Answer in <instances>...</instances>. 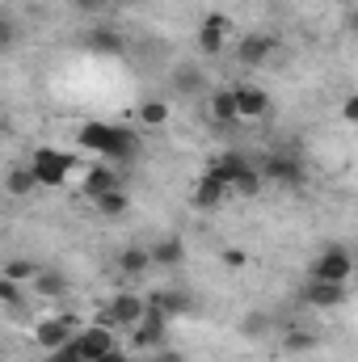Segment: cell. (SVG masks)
Listing matches in <instances>:
<instances>
[{"mask_svg": "<svg viewBox=\"0 0 358 362\" xmlns=\"http://www.w3.org/2000/svg\"><path fill=\"white\" fill-rule=\"evenodd\" d=\"M81 148H89V152H101V156H114V160H127V156H135V135L127 131V127H110V122H89V127H81Z\"/></svg>", "mask_w": 358, "mask_h": 362, "instance_id": "obj_1", "label": "cell"}, {"mask_svg": "<svg viewBox=\"0 0 358 362\" xmlns=\"http://www.w3.org/2000/svg\"><path fill=\"white\" fill-rule=\"evenodd\" d=\"M30 173L38 177V185H64L72 173V152H59V148H38L34 160H30Z\"/></svg>", "mask_w": 358, "mask_h": 362, "instance_id": "obj_2", "label": "cell"}, {"mask_svg": "<svg viewBox=\"0 0 358 362\" xmlns=\"http://www.w3.org/2000/svg\"><path fill=\"white\" fill-rule=\"evenodd\" d=\"M211 169H219L224 173V181L232 185V194H245V198H253L258 189H262V173H253L249 165H245V156H236V152H228V156H219Z\"/></svg>", "mask_w": 358, "mask_h": 362, "instance_id": "obj_3", "label": "cell"}, {"mask_svg": "<svg viewBox=\"0 0 358 362\" xmlns=\"http://www.w3.org/2000/svg\"><path fill=\"white\" fill-rule=\"evenodd\" d=\"M144 312H148V299H139V295L122 291V295H114V299L101 308V320H97V325H105V329H114V325L135 329V325L144 320Z\"/></svg>", "mask_w": 358, "mask_h": 362, "instance_id": "obj_4", "label": "cell"}, {"mask_svg": "<svg viewBox=\"0 0 358 362\" xmlns=\"http://www.w3.org/2000/svg\"><path fill=\"white\" fill-rule=\"evenodd\" d=\"M165 333H169V316L148 303L144 320L131 329V346H135V350H161V346H165Z\"/></svg>", "mask_w": 358, "mask_h": 362, "instance_id": "obj_5", "label": "cell"}, {"mask_svg": "<svg viewBox=\"0 0 358 362\" xmlns=\"http://www.w3.org/2000/svg\"><path fill=\"white\" fill-rule=\"evenodd\" d=\"M34 341H38V350H64V346H72L76 341V316H51V320H42L38 329H34Z\"/></svg>", "mask_w": 358, "mask_h": 362, "instance_id": "obj_6", "label": "cell"}, {"mask_svg": "<svg viewBox=\"0 0 358 362\" xmlns=\"http://www.w3.org/2000/svg\"><path fill=\"white\" fill-rule=\"evenodd\" d=\"M354 270V257H350V249H342V245H329L316 262H312V278H321V282H346Z\"/></svg>", "mask_w": 358, "mask_h": 362, "instance_id": "obj_7", "label": "cell"}, {"mask_svg": "<svg viewBox=\"0 0 358 362\" xmlns=\"http://www.w3.org/2000/svg\"><path fill=\"white\" fill-rule=\"evenodd\" d=\"M232 34H236V30H232V21H228L224 13H207L202 25H198V47H202V55H219Z\"/></svg>", "mask_w": 358, "mask_h": 362, "instance_id": "obj_8", "label": "cell"}, {"mask_svg": "<svg viewBox=\"0 0 358 362\" xmlns=\"http://www.w3.org/2000/svg\"><path fill=\"white\" fill-rule=\"evenodd\" d=\"M228 194H232V185L224 181V173H219V169H207L202 177L194 181V194H190V202H194V206H219Z\"/></svg>", "mask_w": 358, "mask_h": 362, "instance_id": "obj_9", "label": "cell"}, {"mask_svg": "<svg viewBox=\"0 0 358 362\" xmlns=\"http://www.w3.org/2000/svg\"><path fill=\"white\" fill-rule=\"evenodd\" d=\"M299 299L308 308H337V303H346V282H321V278H312V282H304Z\"/></svg>", "mask_w": 358, "mask_h": 362, "instance_id": "obj_10", "label": "cell"}, {"mask_svg": "<svg viewBox=\"0 0 358 362\" xmlns=\"http://www.w3.org/2000/svg\"><path fill=\"white\" fill-rule=\"evenodd\" d=\"M76 350H81L85 362H97V358H105L110 350H118V346H114V333L105 325H93L85 333H76Z\"/></svg>", "mask_w": 358, "mask_h": 362, "instance_id": "obj_11", "label": "cell"}, {"mask_svg": "<svg viewBox=\"0 0 358 362\" xmlns=\"http://www.w3.org/2000/svg\"><path fill=\"white\" fill-rule=\"evenodd\" d=\"M262 177L274 181V185H299V181H304V165H299L295 156H270L266 169H262Z\"/></svg>", "mask_w": 358, "mask_h": 362, "instance_id": "obj_12", "label": "cell"}, {"mask_svg": "<svg viewBox=\"0 0 358 362\" xmlns=\"http://www.w3.org/2000/svg\"><path fill=\"white\" fill-rule=\"evenodd\" d=\"M274 38L270 34H249V38H241V47H236V59L241 64H249V68H258V64H266L270 55H274Z\"/></svg>", "mask_w": 358, "mask_h": 362, "instance_id": "obj_13", "label": "cell"}, {"mask_svg": "<svg viewBox=\"0 0 358 362\" xmlns=\"http://www.w3.org/2000/svg\"><path fill=\"white\" fill-rule=\"evenodd\" d=\"M236 105H241V118H266L270 114V97L258 85H236Z\"/></svg>", "mask_w": 358, "mask_h": 362, "instance_id": "obj_14", "label": "cell"}, {"mask_svg": "<svg viewBox=\"0 0 358 362\" xmlns=\"http://www.w3.org/2000/svg\"><path fill=\"white\" fill-rule=\"evenodd\" d=\"M148 303L161 308L165 316H185V312H194V295H190V291H156Z\"/></svg>", "mask_w": 358, "mask_h": 362, "instance_id": "obj_15", "label": "cell"}, {"mask_svg": "<svg viewBox=\"0 0 358 362\" xmlns=\"http://www.w3.org/2000/svg\"><path fill=\"white\" fill-rule=\"evenodd\" d=\"M211 118H215V122H236V118H241L236 89H219L215 97H211Z\"/></svg>", "mask_w": 358, "mask_h": 362, "instance_id": "obj_16", "label": "cell"}, {"mask_svg": "<svg viewBox=\"0 0 358 362\" xmlns=\"http://www.w3.org/2000/svg\"><path fill=\"white\" fill-rule=\"evenodd\" d=\"M68 291V278L55 270H38V278H34V295H47V299H55V295H64Z\"/></svg>", "mask_w": 358, "mask_h": 362, "instance_id": "obj_17", "label": "cell"}, {"mask_svg": "<svg viewBox=\"0 0 358 362\" xmlns=\"http://www.w3.org/2000/svg\"><path fill=\"white\" fill-rule=\"evenodd\" d=\"M110 189H118L114 169H93L89 177H85V194H89V198H101V194H110Z\"/></svg>", "mask_w": 358, "mask_h": 362, "instance_id": "obj_18", "label": "cell"}, {"mask_svg": "<svg viewBox=\"0 0 358 362\" xmlns=\"http://www.w3.org/2000/svg\"><path fill=\"white\" fill-rule=\"evenodd\" d=\"M118 266H122V274H144L148 266H156V262H152V249H135V245H131V249L118 257Z\"/></svg>", "mask_w": 358, "mask_h": 362, "instance_id": "obj_19", "label": "cell"}, {"mask_svg": "<svg viewBox=\"0 0 358 362\" xmlns=\"http://www.w3.org/2000/svg\"><path fill=\"white\" fill-rule=\"evenodd\" d=\"M93 206H97V215H110V219H118V215L127 211V194H122V189H110V194L93 198Z\"/></svg>", "mask_w": 358, "mask_h": 362, "instance_id": "obj_20", "label": "cell"}, {"mask_svg": "<svg viewBox=\"0 0 358 362\" xmlns=\"http://www.w3.org/2000/svg\"><path fill=\"white\" fill-rule=\"evenodd\" d=\"M181 257H185L181 240H161V245H152V262H156V266H178Z\"/></svg>", "mask_w": 358, "mask_h": 362, "instance_id": "obj_21", "label": "cell"}, {"mask_svg": "<svg viewBox=\"0 0 358 362\" xmlns=\"http://www.w3.org/2000/svg\"><path fill=\"white\" fill-rule=\"evenodd\" d=\"M4 185H8V194H13V198H25V194L38 185V177H34V173H30V165H25V169H13Z\"/></svg>", "mask_w": 358, "mask_h": 362, "instance_id": "obj_22", "label": "cell"}, {"mask_svg": "<svg viewBox=\"0 0 358 362\" xmlns=\"http://www.w3.org/2000/svg\"><path fill=\"white\" fill-rule=\"evenodd\" d=\"M139 122L144 127H165L169 122V105L165 101H144L139 105Z\"/></svg>", "mask_w": 358, "mask_h": 362, "instance_id": "obj_23", "label": "cell"}, {"mask_svg": "<svg viewBox=\"0 0 358 362\" xmlns=\"http://www.w3.org/2000/svg\"><path fill=\"white\" fill-rule=\"evenodd\" d=\"M89 47L97 51V55H118V51H122L118 34H110V30H93V34H89Z\"/></svg>", "mask_w": 358, "mask_h": 362, "instance_id": "obj_24", "label": "cell"}, {"mask_svg": "<svg viewBox=\"0 0 358 362\" xmlns=\"http://www.w3.org/2000/svg\"><path fill=\"white\" fill-rule=\"evenodd\" d=\"M312 346H316V333H304V329H295V333L282 337V350H287V354H304V350H312Z\"/></svg>", "mask_w": 358, "mask_h": 362, "instance_id": "obj_25", "label": "cell"}, {"mask_svg": "<svg viewBox=\"0 0 358 362\" xmlns=\"http://www.w3.org/2000/svg\"><path fill=\"white\" fill-rule=\"evenodd\" d=\"M4 278H13V282L30 278V282H34V278H38V266H34V262H8V266H4Z\"/></svg>", "mask_w": 358, "mask_h": 362, "instance_id": "obj_26", "label": "cell"}, {"mask_svg": "<svg viewBox=\"0 0 358 362\" xmlns=\"http://www.w3.org/2000/svg\"><path fill=\"white\" fill-rule=\"evenodd\" d=\"M0 299H4V308H8V312H17L21 291H17V282H13V278H0Z\"/></svg>", "mask_w": 358, "mask_h": 362, "instance_id": "obj_27", "label": "cell"}, {"mask_svg": "<svg viewBox=\"0 0 358 362\" xmlns=\"http://www.w3.org/2000/svg\"><path fill=\"white\" fill-rule=\"evenodd\" d=\"M47 362H85V358H81V350H76V341H72V346H64V350H51Z\"/></svg>", "mask_w": 358, "mask_h": 362, "instance_id": "obj_28", "label": "cell"}, {"mask_svg": "<svg viewBox=\"0 0 358 362\" xmlns=\"http://www.w3.org/2000/svg\"><path fill=\"white\" fill-rule=\"evenodd\" d=\"M178 76H181V81H178L181 93H194V89H198V72H194V68H181Z\"/></svg>", "mask_w": 358, "mask_h": 362, "instance_id": "obj_29", "label": "cell"}, {"mask_svg": "<svg viewBox=\"0 0 358 362\" xmlns=\"http://www.w3.org/2000/svg\"><path fill=\"white\" fill-rule=\"evenodd\" d=\"M148 362H185V358H181L178 350H165V346H161V350H152V358Z\"/></svg>", "mask_w": 358, "mask_h": 362, "instance_id": "obj_30", "label": "cell"}, {"mask_svg": "<svg viewBox=\"0 0 358 362\" xmlns=\"http://www.w3.org/2000/svg\"><path fill=\"white\" fill-rule=\"evenodd\" d=\"M342 118H346V122H358V93H354V97H346V105H342Z\"/></svg>", "mask_w": 358, "mask_h": 362, "instance_id": "obj_31", "label": "cell"}, {"mask_svg": "<svg viewBox=\"0 0 358 362\" xmlns=\"http://www.w3.org/2000/svg\"><path fill=\"white\" fill-rule=\"evenodd\" d=\"M13 38H17V25L4 17V30H0V47H13Z\"/></svg>", "mask_w": 358, "mask_h": 362, "instance_id": "obj_32", "label": "cell"}, {"mask_svg": "<svg viewBox=\"0 0 358 362\" xmlns=\"http://www.w3.org/2000/svg\"><path fill=\"white\" fill-rule=\"evenodd\" d=\"M266 329V320H262V312H253L249 320H245V333H262Z\"/></svg>", "mask_w": 358, "mask_h": 362, "instance_id": "obj_33", "label": "cell"}, {"mask_svg": "<svg viewBox=\"0 0 358 362\" xmlns=\"http://www.w3.org/2000/svg\"><path fill=\"white\" fill-rule=\"evenodd\" d=\"M224 262H228V266H241V262H245V253H236V249H228V253H224Z\"/></svg>", "mask_w": 358, "mask_h": 362, "instance_id": "obj_34", "label": "cell"}, {"mask_svg": "<svg viewBox=\"0 0 358 362\" xmlns=\"http://www.w3.org/2000/svg\"><path fill=\"white\" fill-rule=\"evenodd\" d=\"M97 362H131V358H127V354H122V350H110V354H105V358H97Z\"/></svg>", "mask_w": 358, "mask_h": 362, "instance_id": "obj_35", "label": "cell"}, {"mask_svg": "<svg viewBox=\"0 0 358 362\" xmlns=\"http://www.w3.org/2000/svg\"><path fill=\"white\" fill-rule=\"evenodd\" d=\"M76 4H81V8H105L110 0H76Z\"/></svg>", "mask_w": 358, "mask_h": 362, "instance_id": "obj_36", "label": "cell"}]
</instances>
